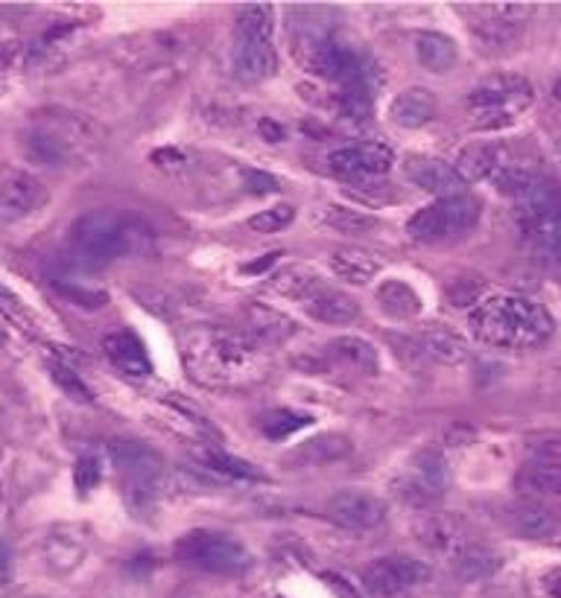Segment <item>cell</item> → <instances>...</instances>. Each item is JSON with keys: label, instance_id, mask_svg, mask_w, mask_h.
I'll return each mask as SVG.
<instances>
[{"label": "cell", "instance_id": "ffe728a7", "mask_svg": "<svg viewBox=\"0 0 561 598\" xmlns=\"http://www.w3.org/2000/svg\"><path fill=\"white\" fill-rule=\"evenodd\" d=\"M438 112L436 94L427 91V88H407L392 100V108H389V117H392L401 129H421L427 126Z\"/></svg>", "mask_w": 561, "mask_h": 598}, {"label": "cell", "instance_id": "816d5d0a", "mask_svg": "<svg viewBox=\"0 0 561 598\" xmlns=\"http://www.w3.org/2000/svg\"><path fill=\"white\" fill-rule=\"evenodd\" d=\"M7 345V333H3V327H0V347Z\"/></svg>", "mask_w": 561, "mask_h": 598}, {"label": "cell", "instance_id": "4fadbf2b", "mask_svg": "<svg viewBox=\"0 0 561 598\" xmlns=\"http://www.w3.org/2000/svg\"><path fill=\"white\" fill-rule=\"evenodd\" d=\"M324 514L331 517L340 529L348 531H375L386 522V503L380 496L351 487V491H336L324 505Z\"/></svg>", "mask_w": 561, "mask_h": 598}, {"label": "cell", "instance_id": "f5cc1de1", "mask_svg": "<svg viewBox=\"0 0 561 598\" xmlns=\"http://www.w3.org/2000/svg\"><path fill=\"white\" fill-rule=\"evenodd\" d=\"M556 96H561V82H559V85H556Z\"/></svg>", "mask_w": 561, "mask_h": 598}, {"label": "cell", "instance_id": "d6986e66", "mask_svg": "<svg viewBox=\"0 0 561 598\" xmlns=\"http://www.w3.org/2000/svg\"><path fill=\"white\" fill-rule=\"evenodd\" d=\"M278 50L272 42H237L234 70L245 82H263L278 73Z\"/></svg>", "mask_w": 561, "mask_h": 598}, {"label": "cell", "instance_id": "e0dca14e", "mask_svg": "<svg viewBox=\"0 0 561 598\" xmlns=\"http://www.w3.org/2000/svg\"><path fill=\"white\" fill-rule=\"evenodd\" d=\"M415 538L430 549V552H436V555L447 557V561H454L462 555L465 549L471 547L468 543V534L459 526V520L454 517H442V514H427V517H421L415 522Z\"/></svg>", "mask_w": 561, "mask_h": 598}, {"label": "cell", "instance_id": "30bf717a", "mask_svg": "<svg viewBox=\"0 0 561 598\" xmlns=\"http://www.w3.org/2000/svg\"><path fill=\"white\" fill-rule=\"evenodd\" d=\"M520 234L533 249L547 257L561 245V187L552 184L529 205H520Z\"/></svg>", "mask_w": 561, "mask_h": 598}, {"label": "cell", "instance_id": "bcb514c9", "mask_svg": "<svg viewBox=\"0 0 561 598\" xmlns=\"http://www.w3.org/2000/svg\"><path fill=\"white\" fill-rule=\"evenodd\" d=\"M278 261H280V254H278V252L266 254V257H261V261L245 263V266H243V275H263V272L270 269L272 263H278Z\"/></svg>", "mask_w": 561, "mask_h": 598}, {"label": "cell", "instance_id": "7a4b0ae2", "mask_svg": "<svg viewBox=\"0 0 561 598\" xmlns=\"http://www.w3.org/2000/svg\"><path fill=\"white\" fill-rule=\"evenodd\" d=\"M556 321L538 301L524 296H489L471 310V333L503 350H533L550 342Z\"/></svg>", "mask_w": 561, "mask_h": 598}, {"label": "cell", "instance_id": "6da1fadb", "mask_svg": "<svg viewBox=\"0 0 561 598\" xmlns=\"http://www.w3.org/2000/svg\"><path fill=\"white\" fill-rule=\"evenodd\" d=\"M263 365L261 345L231 327H196L184 338V368L205 386H245Z\"/></svg>", "mask_w": 561, "mask_h": 598}, {"label": "cell", "instance_id": "b9f144b4", "mask_svg": "<svg viewBox=\"0 0 561 598\" xmlns=\"http://www.w3.org/2000/svg\"><path fill=\"white\" fill-rule=\"evenodd\" d=\"M324 222L333 228H340V231H345V234H357V231L375 228V219H368L363 217V214H354V210H345V208L324 210Z\"/></svg>", "mask_w": 561, "mask_h": 598}, {"label": "cell", "instance_id": "e575fe53", "mask_svg": "<svg viewBox=\"0 0 561 598\" xmlns=\"http://www.w3.org/2000/svg\"><path fill=\"white\" fill-rule=\"evenodd\" d=\"M53 289H56V296L79 307V310H100V307L108 303V296H105L103 289L85 287V284H77V280L56 278L53 280Z\"/></svg>", "mask_w": 561, "mask_h": 598}, {"label": "cell", "instance_id": "ee69618b", "mask_svg": "<svg viewBox=\"0 0 561 598\" xmlns=\"http://www.w3.org/2000/svg\"><path fill=\"white\" fill-rule=\"evenodd\" d=\"M243 187L249 193H257V196H263V193L278 191L280 184L275 182L270 173H263V170H249V173H243Z\"/></svg>", "mask_w": 561, "mask_h": 598}, {"label": "cell", "instance_id": "9c48e42d", "mask_svg": "<svg viewBox=\"0 0 561 598\" xmlns=\"http://www.w3.org/2000/svg\"><path fill=\"white\" fill-rule=\"evenodd\" d=\"M430 578V566L407 555L380 557L363 570V584L375 598H403Z\"/></svg>", "mask_w": 561, "mask_h": 598}, {"label": "cell", "instance_id": "cb8c5ba5", "mask_svg": "<svg viewBox=\"0 0 561 598\" xmlns=\"http://www.w3.org/2000/svg\"><path fill=\"white\" fill-rule=\"evenodd\" d=\"M415 345L430 363H442V365H459L468 359V345L462 338L456 336L454 330L447 327H427L424 333L415 336Z\"/></svg>", "mask_w": 561, "mask_h": 598}, {"label": "cell", "instance_id": "5bb4252c", "mask_svg": "<svg viewBox=\"0 0 561 598\" xmlns=\"http://www.w3.org/2000/svg\"><path fill=\"white\" fill-rule=\"evenodd\" d=\"M47 202V191L35 175L24 170H3L0 173V210L7 217H26Z\"/></svg>", "mask_w": 561, "mask_h": 598}, {"label": "cell", "instance_id": "603a6c76", "mask_svg": "<svg viewBox=\"0 0 561 598\" xmlns=\"http://www.w3.org/2000/svg\"><path fill=\"white\" fill-rule=\"evenodd\" d=\"M415 59H419L421 68H427L430 73H447V70L456 68L459 61V47L450 35L436 33H421L415 38Z\"/></svg>", "mask_w": 561, "mask_h": 598}, {"label": "cell", "instance_id": "7dc6e473", "mask_svg": "<svg viewBox=\"0 0 561 598\" xmlns=\"http://www.w3.org/2000/svg\"><path fill=\"white\" fill-rule=\"evenodd\" d=\"M9 575H12V552L7 543H0V582H7Z\"/></svg>", "mask_w": 561, "mask_h": 598}, {"label": "cell", "instance_id": "f1b7e54d", "mask_svg": "<svg viewBox=\"0 0 561 598\" xmlns=\"http://www.w3.org/2000/svg\"><path fill=\"white\" fill-rule=\"evenodd\" d=\"M275 15L266 3H245L234 15L237 42H272Z\"/></svg>", "mask_w": 561, "mask_h": 598}, {"label": "cell", "instance_id": "f35d334b", "mask_svg": "<svg viewBox=\"0 0 561 598\" xmlns=\"http://www.w3.org/2000/svg\"><path fill=\"white\" fill-rule=\"evenodd\" d=\"M0 315L9 321V324H15L18 330H24V333H35V321L26 310V303L15 296V292H9L7 287H0Z\"/></svg>", "mask_w": 561, "mask_h": 598}, {"label": "cell", "instance_id": "f6af8a7d", "mask_svg": "<svg viewBox=\"0 0 561 598\" xmlns=\"http://www.w3.org/2000/svg\"><path fill=\"white\" fill-rule=\"evenodd\" d=\"M538 584H541L543 596L561 598V566H552V570H547Z\"/></svg>", "mask_w": 561, "mask_h": 598}, {"label": "cell", "instance_id": "7402d4cb", "mask_svg": "<svg viewBox=\"0 0 561 598\" xmlns=\"http://www.w3.org/2000/svg\"><path fill=\"white\" fill-rule=\"evenodd\" d=\"M506 522H508V529L517 531V534H524V538H533V540L550 538L552 531L559 529V517H556L550 508H543V505L533 503L529 496H526L524 503L508 505Z\"/></svg>", "mask_w": 561, "mask_h": 598}, {"label": "cell", "instance_id": "ab89813d", "mask_svg": "<svg viewBox=\"0 0 561 598\" xmlns=\"http://www.w3.org/2000/svg\"><path fill=\"white\" fill-rule=\"evenodd\" d=\"M526 450L533 461H561V429H543L526 438Z\"/></svg>", "mask_w": 561, "mask_h": 598}, {"label": "cell", "instance_id": "44dd1931", "mask_svg": "<svg viewBox=\"0 0 561 598\" xmlns=\"http://www.w3.org/2000/svg\"><path fill=\"white\" fill-rule=\"evenodd\" d=\"M103 350L105 356L121 368V371L135 373V377L152 371L147 347H144V342H140L135 330H117V333H108V336L103 338Z\"/></svg>", "mask_w": 561, "mask_h": 598}, {"label": "cell", "instance_id": "ba28073f", "mask_svg": "<svg viewBox=\"0 0 561 598\" xmlns=\"http://www.w3.org/2000/svg\"><path fill=\"white\" fill-rule=\"evenodd\" d=\"M179 564L210 575H237L249 566V552L226 531L196 529L175 543Z\"/></svg>", "mask_w": 561, "mask_h": 598}, {"label": "cell", "instance_id": "3957f363", "mask_svg": "<svg viewBox=\"0 0 561 598\" xmlns=\"http://www.w3.org/2000/svg\"><path fill=\"white\" fill-rule=\"evenodd\" d=\"M152 240L156 237H152L147 219L131 217V214H114V210L82 214L68 231L70 249L94 266H105L117 257L147 252Z\"/></svg>", "mask_w": 561, "mask_h": 598}, {"label": "cell", "instance_id": "681fc988", "mask_svg": "<svg viewBox=\"0 0 561 598\" xmlns=\"http://www.w3.org/2000/svg\"><path fill=\"white\" fill-rule=\"evenodd\" d=\"M547 261H550L552 272H556V275H559V278H561V245L552 254H547Z\"/></svg>", "mask_w": 561, "mask_h": 598}, {"label": "cell", "instance_id": "d590c367", "mask_svg": "<svg viewBox=\"0 0 561 598\" xmlns=\"http://www.w3.org/2000/svg\"><path fill=\"white\" fill-rule=\"evenodd\" d=\"M50 373L53 382H56L70 400H77V403H94V391L88 389V382L79 377L77 368H70V365L59 363V359H50Z\"/></svg>", "mask_w": 561, "mask_h": 598}, {"label": "cell", "instance_id": "f546056e", "mask_svg": "<svg viewBox=\"0 0 561 598\" xmlns=\"http://www.w3.org/2000/svg\"><path fill=\"white\" fill-rule=\"evenodd\" d=\"M377 301L394 319H412V315L421 312L419 292L410 284H403V280H383L377 287Z\"/></svg>", "mask_w": 561, "mask_h": 598}, {"label": "cell", "instance_id": "f907efd6", "mask_svg": "<svg viewBox=\"0 0 561 598\" xmlns=\"http://www.w3.org/2000/svg\"><path fill=\"white\" fill-rule=\"evenodd\" d=\"M552 156H556V166L561 170V138L556 140V147H552Z\"/></svg>", "mask_w": 561, "mask_h": 598}, {"label": "cell", "instance_id": "8d00e7d4", "mask_svg": "<svg viewBox=\"0 0 561 598\" xmlns=\"http://www.w3.org/2000/svg\"><path fill=\"white\" fill-rule=\"evenodd\" d=\"M293 219H296V208L287 205V202H280V205H272V208L254 214L249 219V228L257 231V234H278V231L293 226Z\"/></svg>", "mask_w": 561, "mask_h": 598}, {"label": "cell", "instance_id": "1f68e13d", "mask_svg": "<svg viewBox=\"0 0 561 598\" xmlns=\"http://www.w3.org/2000/svg\"><path fill=\"white\" fill-rule=\"evenodd\" d=\"M202 461H205V468L214 470L217 476L243 479V482H257V479H263V473L254 468V464L237 459V456H231V452L208 450V452H202Z\"/></svg>", "mask_w": 561, "mask_h": 598}, {"label": "cell", "instance_id": "836d02e7", "mask_svg": "<svg viewBox=\"0 0 561 598\" xmlns=\"http://www.w3.org/2000/svg\"><path fill=\"white\" fill-rule=\"evenodd\" d=\"M497 566H500V555H494V552H489V549L473 547V543L465 549L462 555L456 557V570H459V575L468 578V582L489 578V575L497 573Z\"/></svg>", "mask_w": 561, "mask_h": 598}, {"label": "cell", "instance_id": "484cf974", "mask_svg": "<svg viewBox=\"0 0 561 598\" xmlns=\"http://www.w3.org/2000/svg\"><path fill=\"white\" fill-rule=\"evenodd\" d=\"M328 356H331L333 363L345 365V368H351V371L366 373V377H371V373L380 371L377 350L368 345L366 338H359V336L333 338L331 345H328Z\"/></svg>", "mask_w": 561, "mask_h": 598}, {"label": "cell", "instance_id": "ac0fdd59", "mask_svg": "<svg viewBox=\"0 0 561 598\" xmlns=\"http://www.w3.org/2000/svg\"><path fill=\"white\" fill-rule=\"evenodd\" d=\"M491 184H494L506 199H515L517 205H529V202L538 199L541 193H547L552 187L550 179H543L533 164H524V161L500 166V173L491 179Z\"/></svg>", "mask_w": 561, "mask_h": 598}, {"label": "cell", "instance_id": "4316f807", "mask_svg": "<svg viewBox=\"0 0 561 598\" xmlns=\"http://www.w3.org/2000/svg\"><path fill=\"white\" fill-rule=\"evenodd\" d=\"M517 487L529 499H535V496H561V461H529L517 473Z\"/></svg>", "mask_w": 561, "mask_h": 598}, {"label": "cell", "instance_id": "4dcf8cb0", "mask_svg": "<svg viewBox=\"0 0 561 598\" xmlns=\"http://www.w3.org/2000/svg\"><path fill=\"white\" fill-rule=\"evenodd\" d=\"M310 424H313V417L293 412V409H272V412L261 415V429L270 441H284Z\"/></svg>", "mask_w": 561, "mask_h": 598}, {"label": "cell", "instance_id": "8fae6325", "mask_svg": "<svg viewBox=\"0 0 561 598\" xmlns=\"http://www.w3.org/2000/svg\"><path fill=\"white\" fill-rule=\"evenodd\" d=\"M450 485V468L447 461L433 450L415 452L403 470L394 479V487L401 491L412 503H424V499H438Z\"/></svg>", "mask_w": 561, "mask_h": 598}, {"label": "cell", "instance_id": "d6a6232c", "mask_svg": "<svg viewBox=\"0 0 561 598\" xmlns=\"http://www.w3.org/2000/svg\"><path fill=\"white\" fill-rule=\"evenodd\" d=\"M354 444L342 435H319L313 441H307L305 447H298V456L301 461H316V464H324V461H340L345 456H351Z\"/></svg>", "mask_w": 561, "mask_h": 598}, {"label": "cell", "instance_id": "83f0119b", "mask_svg": "<svg viewBox=\"0 0 561 598\" xmlns=\"http://www.w3.org/2000/svg\"><path fill=\"white\" fill-rule=\"evenodd\" d=\"M506 164L503 156H500V147H491V143H480V147H468L456 161V173L468 182H485V179H494L500 173V166Z\"/></svg>", "mask_w": 561, "mask_h": 598}, {"label": "cell", "instance_id": "277c9868", "mask_svg": "<svg viewBox=\"0 0 561 598\" xmlns=\"http://www.w3.org/2000/svg\"><path fill=\"white\" fill-rule=\"evenodd\" d=\"M535 91L529 79L520 73H491L465 96L468 117L477 123V129H508L533 108Z\"/></svg>", "mask_w": 561, "mask_h": 598}, {"label": "cell", "instance_id": "60d3db41", "mask_svg": "<svg viewBox=\"0 0 561 598\" xmlns=\"http://www.w3.org/2000/svg\"><path fill=\"white\" fill-rule=\"evenodd\" d=\"M249 319H252L254 324V333H261V336H280L284 330H293V324H289L280 312L270 310V307H249Z\"/></svg>", "mask_w": 561, "mask_h": 598}, {"label": "cell", "instance_id": "7bdbcfd3", "mask_svg": "<svg viewBox=\"0 0 561 598\" xmlns=\"http://www.w3.org/2000/svg\"><path fill=\"white\" fill-rule=\"evenodd\" d=\"M73 482H77V491L82 496H88L100 485V461L94 456H82L77 461V470H73Z\"/></svg>", "mask_w": 561, "mask_h": 598}, {"label": "cell", "instance_id": "74e56055", "mask_svg": "<svg viewBox=\"0 0 561 598\" xmlns=\"http://www.w3.org/2000/svg\"><path fill=\"white\" fill-rule=\"evenodd\" d=\"M485 280L473 278V275H465V278L454 280L450 284V289H447V298L456 303V307H468V310H473L477 303L485 301Z\"/></svg>", "mask_w": 561, "mask_h": 598}, {"label": "cell", "instance_id": "d4e9b609", "mask_svg": "<svg viewBox=\"0 0 561 598\" xmlns=\"http://www.w3.org/2000/svg\"><path fill=\"white\" fill-rule=\"evenodd\" d=\"M328 269L348 287H366L380 272V263L375 257H368V254L354 252V249H340V252H333L328 257Z\"/></svg>", "mask_w": 561, "mask_h": 598}, {"label": "cell", "instance_id": "52a82bcc", "mask_svg": "<svg viewBox=\"0 0 561 598\" xmlns=\"http://www.w3.org/2000/svg\"><path fill=\"white\" fill-rule=\"evenodd\" d=\"M108 450H112L114 468L121 470L126 499H129L135 511L144 514L158 499V485H161V476H164V461L149 444L129 441V438L112 441Z\"/></svg>", "mask_w": 561, "mask_h": 598}, {"label": "cell", "instance_id": "5b68a950", "mask_svg": "<svg viewBox=\"0 0 561 598\" xmlns=\"http://www.w3.org/2000/svg\"><path fill=\"white\" fill-rule=\"evenodd\" d=\"M482 214V205L477 196L471 193H456V196H447V199H436L427 208H421L412 214V219L407 222V234L415 240V243L424 245H445L462 240L477 228Z\"/></svg>", "mask_w": 561, "mask_h": 598}, {"label": "cell", "instance_id": "2e32d148", "mask_svg": "<svg viewBox=\"0 0 561 598\" xmlns=\"http://www.w3.org/2000/svg\"><path fill=\"white\" fill-rule=\"evenodd\" d=\"M21 152H24L33 164L47 166V170H61L73 161V143H70L61 131L53 126H33V129L21 131Z\"/></svg>", "mask_w": 561, "mask_h": 598}, {"label": "cell", "instance_id": "c3c4849f", "mask_svg": "<svg viewBox=\"0 0 561 598\" xmlns=\"http://www.w3.org/2000/svg\"><path fill=\"white\" fill-rule=\"evenodd\" d=\"M257 129H261V135H266V138H270V140H280V138H284V129H280L278 123L261 120V126H257Z\"/></svg>", "mask_w": 561, "mask_h": 598}, {"label": "cell", "instance_id": "7c38bea8", "mask_svg": "<svg viewBox=\"0 0 561 598\" xmlns=\"http://www.w3.org/2000/svg\"><path fill=\"white\" fill-rule=\"evenodd\" d=\"M394 164L392 149L377 140H359L351 147H342L328 156V166L333 175L340 179H351V182H375L383 179Z\"/></svg>", "mask_w": 561, "mask_h": 598}, {"label": "cell", "instance_id": "8992f818", "mask_svg": "<svg viewBox=\"0 0 561 598\" xmlns=\"http://www.w3.org/2000/svg\"><path fill=\"white\" fill-rule=\"evenodd\" d=\"M275 289L296 303V307H301L305 315H310L313 321H322V324L345 327V324L359 319V303L348 292L324 284L313 272H287V275H280L275 280Z\"/></svg>", "mask_w": 561, "mask_h": 598}, {"label": "cell", "instance_id": "9a60e30c", "mask_svg": "<svg viewBox=\"0 0 561 598\" xmlns=\"http://www.w3.org/2000/svg\"><path fill=\"white\" fill-rule=\"evenodd\" d=\"M403 173L415 187L433 193L438 199H447V196H456V193H465V182L456 173V166L445 164L442 158L430 156H412L407 158L403 164Z\"/></svg>", "mask_w": 561, "mask_h": 598}]
</instances>
